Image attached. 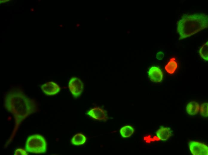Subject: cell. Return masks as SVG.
<instances>
[{
    "label": "cell",
    "instance_id": "cell-1",
    "mask_svg": "<svg viewBox=\"0 0 208 155\" xmlns=\"http://www.w3.org/2000/svg\"><path fill=\"white\" fill-rule=\"evenodd\" d=\"M4 105L6 109L14 117L15 124L12 133L5 144L8 145L14 137L22 122L30 115L39 111L37 102L26 95L20 89H12L7 92L4 97Z\"/></svg>",
    "mask_w": 208,
    "mask_h": 155
},
{
    "label": "cell",
    "instance_id": "cell-2",
    "mask_svg": "<svg viewBox=\"0 0 208 155\" xmlns=\"http://www.w3.org/2000/svg\"><path fill=\"white\" fill-rule=\"evenodd\" d=\"M208 27L207 15L195 13L183 15L177 23L179 40L189 37Z\"/></svg>",
    "mask_w": 208,
    "mask_h": 155
},
{
    "label": "cell",
    "instance_id": "cell-3",
    "mask_svg": "<svg viewBox=\"0 0 208 155\" xmlns=\"http://www.w3.org/2000/svg\"><path fill=\"white\" fill-rule=\"evenodd\" d=\"M27 152L34 154H43L47 149V142L42 135L35 134L27 139L25 145Z\"/></svg>",
    "mask_w": 208,
    "mask_h": 155
},
{
    "label": "cell",
    "instance_id": "cell-4",
    "mask_svg": "<svg viewBox=\"0 0 208 155\" xmlns=\"http://www.w3.org/2000/svg\"><path fill=\"white\" fill-rule=\"evenodd\" d=\"M69 90L72 95L77 97L81 95L83 90V83L79 78L73 77L70 80L68 86Z\"/></svg>",
    "mask_w": 208,
    "mask_h": 155
},
{
    "label": "cell",
    "instance_id": "cell-5",
    "mask_svg": "<svg viewBox=\"0 0 208 155\" xmlns=\"http://www.w3.org/2000/svg\"><path fill=\"white\" fill-rule=\"evenodd\" d=\"M189 150L194 155H207L208 147L204 143L194 141H190L189 144Z\"/></svg>",
    "mask_w": 208,
    "mask_h": 155
},
{
    "label": "cell",
    "instance_id": "cell-6",
    "mask_svg": "<svg viewBox=\"0 0 208 155\" xmlns=\"http://www.w3.org/2000/svg\"><path fill=\"white\" fill-rule=\"evenodd\" d=\"M87 114L95 120L106 121L108 117L105 111L99 107L96 106L90 109Z\"/></svg>",
    "mask_w": 208,
    "mask_h": 155
},
{
    "label": "cell",
    "instance_id": "cell-7",
    "mask_svg": "<svg viewBox=\"0 0 208 155\" xmlns=\"http://www.w3.org/2000/svg\"><path fill=\"white\" fill-rule=\"evenodd\" d=\"M41 88L44 93L48 95L56 94L61 89L60 86L53 81L48 82L43 84Z\"/></svg>",
    "mask_w": 208,
    "mask_h": 155
},
{
    "label": "cell",
    "instance_id": "cell-8",
    "mask_svg": "<svg viewBox=\"0 0 208 155\" xmlns=\"http://www.w3.org/2000/svg\"><path fill=\"white\" fill-rule=\"evenodd\" d=\"M148 75L151 80L155 83L161 82L163 77L162 71L158 67L156 66L150 68L148 72Z\"/></svg>",
    "mask_w": 208,
    "mask_h": 155
},
{
    "label": "cell",
    "instance_id": "cell-9",
    "mask_svg": "<svg viewBox=\"0 0 208 155\" xmlns=\"http://www.w3.org/2000/svg\"><path fill=\"white\" fill-rule=\"evenodd\" d=\"M172 131L168 128L162 127L159 128L156 132L157 137L161 140H167L171 135Z\"/></svg>",
    "mask_w": 208,
    "mask_h": 155
},
{
    "label": "cell",
    "instance_id": "cell-10",
    "mask_svg": "<svg viewBox=\"0 0 208 155\" xmlns=\"http://www.w3.org/2000/svg\"><path fill=\"white\" fill-rule=\"evenodd\" d=\"M200 106L199 104L195 101H192L187 105L186 110L187 113L190 115H194L199 112Z\"/></svg>",
    "mask_w": 208,
    "mask_h": 155
},
{
    "label": "cell",
    "instance_id": "cell-11",
    "mask_svg": "<svg viewBox=\"0 0 208 155\" xmlns=\"http://www.w3.org/2000/svg\"><path fill=\"white\" fill-rule=\"evenodd\" d=\"M178 67V64L176 61L175 58L173 57L171 58L165 67L166 71L169 74H174Z\"/></svg>",
    "mask_w": 208,
    "mask_h": 155
},
{
    "label": "cell",
    "instance_id": "cell-12",
    "mask_svg": "<svg viewBox=\"0 0 208 155\" xmlns=\"http://www.w3.org/2000/svg\"><path fill=\"white\" fill-rule=\"evenodd\" d=\"M86 141L85 136L82 134L78 133L76 134L72 138V143L76 145L83 144Z\"/></svg>",
    "mask_w": 208,
    "mask_h": 155
},
{
    "label": "cell",
    "instance_id": "cell-13",
    "mask_svg": "<svg viewBox=\"0 0 208 155\" xmlns=\"http://www.w3.org/2000/svg\"><path fill=\"white\" fill-rule=\"evenodd\" d=\"M133 128L130 125H126L122 128L120 131L121 135L123 137H130L134 132Z\"/></svg>",
    "mask_w": 208,
    "mask_h": 155
},
{
    "label": "cell",
    "instance_id": "cell-14",
    "mask_svg": "<svg viewBox=\"0 0 208 155\" xmlns=\"http://www.w3.org/2000/svg\"><path fill=\"white\" fill-rule=\"evenodd\" d=\"M208 42L207 41L200 48L199 53L201 57L204 60L207 61L208 58Z\"/></svg>",
    "mask_w": 208,
    "mask_h": 155
},
{
    "label": "cell",
    "instance_id": "cell-15",
    "mask_svg": "<svg viewBox=\"0 0 208 155\" xmlns=\"http://www.w3.org/2000/svg\"><path fill=\"white\" fill-rule=\"evenodd\" d=\"M208 104L207 103L202 104L200 106V112L201 115L204 117H207L208 116Z\"/></svg>",
    "mask_w": 208,
    "mask_h": 155
},
{
    "label": "cell",
    "instance_id": "cell-16",
    "mask_svg": "<svg viewBox=\"0 0 208 155\" xmlns=\"http://www.w3.org/2000/svg\"><path fill=\"white\" fill-rule=\"evenodd\" d=\"M26 150L23 149L18 148L15 151L14 154L16 155H26L28 154Z\"/></svg>",
    "mask_w": 208,
    "mask_h": 155
},
{
    "label": "cell",
    "instance_id": "cell-17",
    "mask_svg": "<svg viewBox=\"0 0 208 155\" xmlns=\"http://www.w3.org/2000/svg\"><path fill=\"white\" fill-rule=\"evenodd\" d=\"M164 57L163 53L161 51L158 52L156 54V58L159 60H161Z\"/></svg>",
    "mask_w": 208,
    "mask_h": 155
},
{
    "label": "cell",
    "instance_id": "cell-18",
    "mask_svg": "<svg viewBox=\"0 0 208 155\" xmlns=\"http://www.w3.org/2000/svg\"><path fill=\"white\" fill-rule=\"evenodd\" d=\"M10 1V0H0V4H5Z\"/></svg>",
    "mask_w": 208,
    "mask_h": 155
},
{
    "label": "cell",
    "instance_id": "cell-19",
    "mask_svg": "<svg viewBox=\"0 0 208 155\" xmlns=\"http://www.w3.org/2000/svg\"><path fill=\"white\" fill-rule=\"evenodd\" d=\"M35 10L34 8L33 7H31L30 9V11L31 12H34Z\"/></svg>",
    "mask_w": 208,
    "mask_h": 155
},
{
    "label": "cell",
    "instance_id": "cell-20",
    "mask_svg": "<svg viewBox=\"0 0 208 155\" xmlns=\"http://www.w3.org/2000/svg\"><path fill=\"white\" fill-rule=\"evenodd\" d=\"M58 26L60 27H63V25L62 24H59V25H58Z\"/></svg>",
    "mask_w": 208,
    "mask_h": 155
},
{
    "label": "cell",
    "instance_id": "cell-21",
    "mask_svg": "<svg viewBox=\"0 0 208 155\" xmlns=\"http://www.w3.org/2000/svg\"><path fill=\"white\" fill-rule=\"evenodd\" d=\"M80 25V24H76V26H77V27H79Z\"/></svg>",
    "mask_w": 208,
    "mask_h": 155
},
{
    "label": "cell",
    "instance_id": "cell-22",
    "mask_svg": "<svg viewBox=\"0 0 208 155\" xmlns=\"http://www.w3.org/2000/svg\"><path fill=\"white\" fill-rule=\"evenodd\" d=\"M40 1H41L40 0H38V1H39V2H40Z\"/></svg>",
    "mask_w": 208,
    "mask_h": 155
}]
</instances>
